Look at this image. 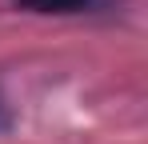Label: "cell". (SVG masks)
<instances>
[{"label":"cell","instance_id":"1","mask_svg":"<svg viewBox=\"0 0 148 144\" xmlns=\"http://www.w3.org/2000/svg\"><path fill=\"white\" fill-rule=\"evenodd\" d=\"M20 8H28V12H56V16H72V12H88L96 0H16Z\"/></svg>","mask_w":148,"mask_h":144},{"label":"cell","instance_id":"2","mask_svg":"<svg viewBox=\"0 0 148 144\" xmlns=\"http://www.w3.org/2000/svg\"><path fill=\"white\" fill-rule=\"evenodd\" d=\"M8 124V108H4V100H0V128Z\"/></svg>","mask_w":148,"mask_h":144}]
</instances>
